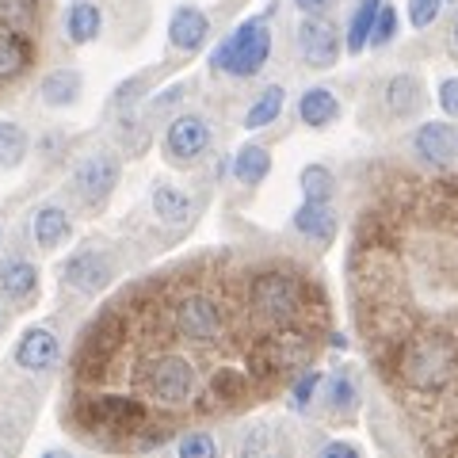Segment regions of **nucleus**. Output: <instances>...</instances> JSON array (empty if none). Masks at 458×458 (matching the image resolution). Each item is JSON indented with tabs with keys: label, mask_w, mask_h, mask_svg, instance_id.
I'll return each instance as SVG.
<instances>
[{
	"label": "nucleus",
	"mask_w": 458,
	"mask_h": 458,
	"mask_svg": "<svg viewBox=\"0 0 458 458\" xmlns=\"http://www.w3.org/2000/svg\"><path fill=\"white\" fill-rule=\"evenodd\" d=\"M16 363L23 370H31V375H42V370H50L57 360H62V336L54 333L47 325H31L23 328L20 340H16Z\"/></svg>",
	"instance_id": "nucleus-10"
},
{
	"label": "nucleus",
	"mask_w": 458,
	"mask_h": 458,
	"mask_svg": "<svg viewBox=\"0 0 458 458\" xmlns=\"http://www.w3.org/2000/svg\"><path fill=\"white\" fill-rule=\"evenodd\" d=\"M298 302H302V291L286 276L271 271V276H260L252 283V310L260 313L264 321H291L298 313Z\"/></svg>",
	"instance_id": "nucleus-8"
},
{
	"label": "nucleus",
	"mask_w": 458,
	"mask_h": 458,
	"mask_svg": "<svg viewBox=\"0 0 458 458\" xmlns=\"http://www.w3.org/2000/svg\"><path fill=\"white\" fill-rule=\"evenodd\" d=\"M325 378L318 375V370H306L302 378L294 382V394H291V405L298 409V412H306L310 405H313V394H318V386H321Z\"/></svg>",
	"instance_id": "nucleus-30"
},
{
	"label": "nucleus",
	"mask_w": 458,
	"mask_h": 458,
	"mask_svg": "<svg viewBox=\"0 0 458 458\" xmlns=\"http://www.w3.org/2000/svg\"><path fill=\"white\" fill-rule=\"evenodd\" d=\"M35 23H38V8H35V0H0V27H8V31L27 35Z\"/></svg>",
	"instance_id": "nucleus-28"
},
{
	"label": "nucleus",
	"mask_w": 458,
	"mask_h": 458,
	"mask_svg": "<svg viewBox=\"0 0 458 458\" xmlns=\"http://www.w3.org/2000/svg\"><path fill=\"white\" fill-rule=\"evenodd\" d=\"M271 57V23L267 16H249L233 35H225L210 54V65L225 77H256Z\"/></svg>",
	"instance_id": "nucleus-1"
},
{
	"label": "nucleus",
	"mask_w": 458,
	"mask_h": 458,
	"mask_svg": "<svg viewBox=\"0 0 458 458\" xmlns=\"http://www.w3.org/2000/svg\"><path fill=\"white\" fill-rule=\"evenodd\" d=\"M153 214L165 225H188L191 214H195V199L183 188H176V183H157L153 188Z\"/></svg>",
	"instance_id": "nucleus-18"
},
{
	"label": "nucleus",
	"mask_w": 458,
	"mask_h": 458,
	"mask_svg": "<svg viewBox=\"0 0 458 458\" xmlns=\"http://www.w3.org/2000/svg\"><path fill=\"white\" fill-rule=\"evenodd\" d=\"M165 153H168V161H176V165H195L203 153H210L214 146V131H210V123L203 119V114H176L168 126H165Z\"/></svg>",
	"instance_id": "nucleus-4"
},
{
	"label": "nucleus",
	"mask_w": 458,
	"mask_h": 458,
	"mask_svg": "<svg viewBox=\"0 0 458 458\" xmlns=\"http://www.w3.org/2000/svg\"><path fill=\"white\" fill-rule=\"evenodd\" d=\"M412 149L428 165H451L458 153V131L451 123H420V131L412 134Z\"/></svg>",
	"instance_id": "nucleus-12"
},
{
	"label": "nucleus",
	"mask_w": 458,
	"mask_h": 458,
	"mask_svg": "<svg viewBox=\"0 0 458 458\" xmlns=\"http://www.w3.org/2000/svg\"><path fill=\"white\" fill-rule=\"evenodd\" d=\"M298 119L313 131H321V126H333L340 119V99L333 89H325V84H313L298 96Z\"/></svg>",
	"instance_id": "nucleus-15"
},
{
	"label": "nucleus",
	"mask_w": 458,
	"mask_h": 458,
	"mask_svg": "<svg viewBox=\"0 0 458 458\" xmlns=\"http://www.w3.org/2000/svg\"><path fill=\"white\" fill-rule=\"evenodd\" d=\"M439 8H443V0H409V23L417 27H428V23H436L439 16Z\"/></svg>",
	"instance_id": "nucleus-32"
},
{
	"label": "nucleus",
	"mask_w": 458,
	"mask_h": 458,
	"mask_svg": "<svg viewBox=\"0 0 458 458\" xmlns=\"http://www.w3.org/2000/svg\"><path fill=\"white\" fill-rule=\"evenodd\" d=\"M283 104H286V92L283 84H267V89L252 99V107L245 111V131H264L283 114Z\"/></svg>",
	"instance_id": "nucleus-22"
},
{
	"label": "nucleus",
	"mask_w": 458,
	"mask_h": 458,
	"mask_svg": "<svg viewBox=\"0 0 458 458\" xmlns=\"http://www.w3.org/2000/svg\"><path fill=\"white\" fill-rule=\"evenodd\" d=\"M31 237H35V245L42 252H54L73 237V222H69V214L57 203H42L35 210V218H31Z\"/></svg>",
	"instance_id": "nucleus-13"
},
{
	"label": "nucleus",
	"mask_w": 458,
	"mask_h": 458,
	"mask_svg": "<svg viewBox=\"0 0 458 458\" xmlns=\"http://www.w3.org/2000/svg\"><path fill=\"white\" fill-rule=\"evenodd\" d=\"M439 107L451 114V119H458V77H447L439 84Z\"/></svg>",
	"instance_id": "nucleus-33"
},
{
	"label": "nucleus",
	"mask_w": 458,
	"mask_h": 458,
	"mask_svg": "<svg viewBox=\"0 0 458 458\" xmlns=\"http://www.w3.org/2000/svg\"><path fill=\"white\" fill-rule=\"evenodd\" d=\"M65 31H69V42H77V47L96 42L99 31H104V16H99V8L92 0H73L65 12Z\"/></svg>",
	"instance_id": "nucleus-20"
},
{
	"label": "nucleus",
	"mask_w": 458,
	"mask_h": 458,
	"mask_svg": "<svg viewBox=\"0 0 458 458\" xmlns=\"http://www.w3.org/2000/svg\"><path fill=\"white\" fill-rule=\"evenodd\" d=\"M207 35H210V16H207L203 8L180 4L176 12H172V20H168V42L180 54H195L207 42Z\"/></svg>",
	"instance_id": "nucleus-11"
},
{
	"label": "nucleus",
	"mask_w": 458,
	"mask_h": 458,
	"mask_svg": "<svg viewBox=\"0 0 458 458\" xmlns=\"http://www.w3.org/2000/svg\"><path fill=\"white\" fill-rule=\"evenodd\" d=\"M35 291H38V267L31 260H23V256L0 260V294L8 302H31Z\"/></svg>",
	"instance_id": "nucleus-14"
},
{
	"label": "nucleus",
	"mask_w": 458,
	"mask_h": 458,
	"mask_svg": "<svg viewBox=\"0 0 458 458\" xmlns=\"http://www.w3.org/2000/svg\"><path fill=\"white\" fill-rule=\"evenodd\" d=\"M27 149H31V138H27L23 126L12 119H0V172L23 165Z\"/></svg>",
	"instance_id": "nucleus-24"
},
{
	"label": "nucleus",
	"mask_w": 458,
	"mask_h": 458,
	"mask_svg": "<svg viewBox=\"0 0 458 458\" xmlns=\"http://www.w3.org/2000/svg\"><path fill=\"white\" fill-rule=\"evenodd\" d=\"M294 229L302 237H310L313 245H328V241L336 237L333 203H310V199H302V207L294 210Z\"/></svg>",
	"instance_id": "nucleus-16"
},
{
	"label": "nucleus",
	"mask_w": 458,
	"mask_h": 458,
	"mask_svg": "<svg viewBox=\"0 0 458 458\" xmlns=\"http://www.w3.org/2000/svg\"><path fill=\"white\" fill-rule=\"evenodd\" d=\"M325 405H328V412H336V417H348V412H355V405H360V386L348 375L325 378Z\"/></svg>",
	"instance_id": "nucleus-26"
},
{
	"label": "nucleus",
	"mask_w": 458,
	"mask_h": 458,
	"mask_svg": "<svg viewBox=\"0 0 458 458\" xmlns=\"http://www.w3.org/2000/svg\"><path fill=\"white\" fill-rule=\"evenodd\" d=\"M195 386H199L195 367L176 352L157 355L146 370V390L157 405H165V409H183L195 397Z\"/></svg>",
	"instance_id": "nucleus-2"
},
{
	"label": "nucleus",
	"mask_w": 458,
	"mask_h": 458,
	"mask_svg": "<svg viewBox=\"0 0 458 458\" xmlns=\"http://www.w3.org/2000/svg\"><path fill=\"white\" fill-rule=\"evenodd\" d=\"M298 188H302V199H310V203H333L336 180L325 165H306L302 176H298Z\"/></svg>",
	"instance_id": "nucleus-27"
},
{
	"label": "nucleus",
	"mask_w": 458,
	"mask_h": 458,
	"mask_svg": "<svg viewBox=\"0 0 458 458\" xmlns=\"http://www.w3.org/2000/svg\"><path fill=\"white\" fill-rule=\"evenodd\" d=\"M27 69V42L20 31L0 27V81H12Z\"/></svg>",
	"instance_id": "nucleus-25"
},
{
	"label": "nucleus",
	"mask_w": 458,
	"mask_h": 458,
	"mask_svg": "<svg viewBox=\"0 0 458 458\" xmlns=\"http://www.w3.org/2000/svg\"><path fill=\"white\" fill-rule=\"evenodd\" d=\"M176 454L180 458H214L218 454V443H214L207 432H191L176 443Z\"/></svg>",
	"instance_id": "nucleus-29"
},
{
	"label": "nucleus",
	"mask_w": 458,
	"mask_h": 458,
	"mask_svg": "<svg viewBox=\"0 0 458 458\" xmlns=\"http://www.w3.org/2000/svg\"><path fill=\"white\" fill-rule=\"evenodd\" d=\"M294 8L302 12V16H328V12L336 8V0H294Z\"/></svg>",
	"instance_id": "nucleus-34"
},
{
	"label": "nucleus",
	"mask_w": 458,
	"mask_h": 458,
	"mask_svg": "<svg viewBox=\"0 0 458 458\" xmlns=\"http://www.w3.org/2000/svg\"><path fill=\"white\" fill-rule=\"evenodd\" d=\"M318 454H325V458H355L360 454V447L355 443H340V439H333V443H321V451Z\"/></svg>",
	"instance_id": "nucleus-35"
},
{
	"label": "nucleus",
	"mask_w": 458,
	"mask_h": 458,
	"mask_svg": "<svg viewBox=\"0 0 458 458\" xmlns=\"http://www.w3.org/2000/svg\"><path fill=\"white\" fill-rule=\"evenodd\" d=\"M172 328L191 344H210L222 333V310L207 294H188L172 306Z\"/></svg>",
	"instance_id": "nucleus-7"
},
{
	"label": "nucleus",
	"mask_w": 458,
	"mask_h": 458,
	"mask_svg": "<svg viewBox=\"0 0 458 458\" xmlns=\"http://www.w3.org/2000/svg\"><path fill=\"white\" fill-rule=\"evenodd\" d=\"M294 47L310 69H333L340 62L344 38L328 16H302V23L294 31Z\"/></svg>",
	"instance_id": "nucleus-5"
},
{
	"label": "nucleus",
	"mask_w": 458,
	"mask_h": 458,
	"mask_svg": "<svg viewBox=\"0 0 458 458\" xmlns=\"http://www.w3.org/2000/svg\"><path fill=\"white\" fill-rule=\"evenodd\" d=\"M394 35H397V12H394V4H382L375 31H370V47H386V42H394Z\"/></svg>",
	"instance_id": "nucleus-31"
},
{
	"label": "nucleus",
	"mask_w": 458,
	"mask_h": 458,
	"mask_svg": "<svg viewBox=\"0 0 458 458\" xmlns=\"http://www.w3.org/2000/svg\"><path fill=\"white\" fill-rule=\"evenodd\" d=\"M81 92H84V81L77 69H54V73H47L38 84V96L47 107H73Z\"/></svg>",
	"instance_id": "nucleus-19"
},
{
	"label": "nucleus",
	"mask_w": 458,
	"mask_h": 458,
	"mask_svg": "<svg viewBox=\"0 0 458 458\" xmlns=\"http://www.w3.org/2000/svg\"><path fill=\"white\" fill-rule=\"evenodd\" d=\"M451 38H454V47H458V16H454V23H451Z\"/></svg>",
	"instance_id": "nucleus-37"
},
{
	"label": "nucleus",
	"mask_w": 458,
	"mask_h": 458,
	"mask_svg": "<svg viewBox=\"0 0 458 458\" xmlns=\"http://www.w3.org/2000/svg\"><path fill=\"white\" fill-rule=\"evenodd\" d=\"M454 370V360H451V348L439 340H417L412 348L405 352V378L417 386V390H439L447 386Z\"/></svg>",
	"instance_id": "nucleus-6"
},
{
	"label": "nucleus",
	"mask_w": 458,
	"mask_h": 458,
	"mask_svg": "<svg viewBox=\"0 0 458 458\" xmlns=\"http://www.w3.org/2000/svg\"><path fill=\"white\" fill-rule=\"evenodd\" d=\"M271 172V153L264 146H256V141H249V146H241L233 153V176L241 183H249V188H256V183H264Z\"/></svg>",
	"instance_id": "nucleus-21"
},
{
	"label": "nucleus",
	"mask_w": 458,
	"mask_h": 458,
	"mask_svg": "<svg viewBox=\"0 0 458 458\" xmlns=\"http://www.w3.org/2000/svg\"><path fill=\"white\" fill-rule=\"evenodd\" d=\"M378 8H382V0H360V8L352 12V20H348V38H344L348 54H360V50L370 47V31H375Z\"/></svg>",
	"instance_id": "nucleus-23"
},
{
	"label": "nucleus",
	"mask_w": 458,
	"mask_h": 458,
	"mask_svg": "<svg viewBox=\"0 0 458 458\" xmlns=\"http://www.w3.org/2000/svg\"><path fill=\"white\" fill-rule=\"evenodd\" d=\"M65 283L73 286L77 294L84 298H96V294H104L111 279H114V264H111V256L107 252H99V249H81L73 252L65 260Z\"/></svg>",
	"instance_id": "nucleus-9"
},
{
	"label": "nucleus",
	"mask_w": 458,
	"mask_h": 458,
	"mask_svg": "<svg viewBox=\"0 0 458 458\" xmlns=\"http://www.w3.org/2000/svg\"><path fill=\"white\" fill-rule=\"evenodd\" d=\"M4 328H8V310L0 306V333H4Z\"/></svg>",
	"instance_id": "nucleus-36"
},
{
	"label": "nucleus",
	"mask_w": 458,
	"mask_h": 458,
	"mask_svg": "<svg viewBox=\"0 0 458 458\" xmlns=\"http://www.w3.org/2000/svg\"><path fill=\"white\" fill-rule=\"evenodd\" d=\"M382 104H386V111H390L394 119H409V114H417L420 104H424L420 81L409 77V73L390 77V81H386V92H382Z\"/></svg>",
	"instance_id": "nucleus-17"
},
{
	"label": "nucleus",
	"mask_w": 458,
	"mask_h": 458,
	"mask_svg": "<svg viewBox=\"0 0 458 458\" xmlns=\"http://www.w3.org/2000/svg\"><path fill=\"white\" fill-rule=\"evenodd\" d=\"M119 176H123L119 161H114L107 149H92L73 165V191L81 195V203L104 207L111 191L119 188Z\"/></svg>",
	"instance_id": "nucleus-3"
}]
</instances>
